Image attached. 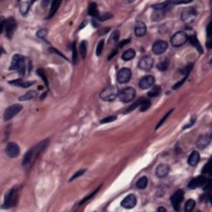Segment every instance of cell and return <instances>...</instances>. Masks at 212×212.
Wrapping results in <instances>:
<instances>
[{
    "mask_svg": "<svg viewBox=\"0 0 212 212\" xmlns=\"http://www.w3.org/2000/svg\"><path fill=\"white\" fill-rule=\"evenodd\" d=\"M168 47V44L165 41H157L153 46V52L156 55H161L164 53Z\"/></svg>",
    "mask_w": 212,
    "mask_h": 212,
    "instance_id": "15",
    "label": "cell"
},
{
    "mask_svg": "<svg viewBox=\"0 0 212 212\" xmlns=\"http://www.w3.org/2000/svg\"><path fill=\"white\" fill-rule=\"evenodd\" d=\"M136 205H137V197L133 194H130L121 201V205L126 209H132Z\"/></svg>",
    "mask_w": 212,
    "mask_h": 212,
    "instance_id": "12",
    "label": "cell"
},
{
    "mask_svg": "<svg viewBox=\"0 0 212 212\" xmlns=\"http://www.w3.org/2000/svg\"><path fill=\"white\" fill-rule=\"evenodd\" d=\"M148 180L147 177H142L141 178H139L138 182H136V186L139 189H145L148 186Z\"/></svg>",
    "mask_w": 212,
    "mask_h": 212,
    "instance_id": "26",
    "label": "cell"
},
{
    "mask_svg": "<svg viewBox=\"0 0 212 212\" xmlns=\"http://www.w3.org/2000/svg\"><path fill=\"white\" fill-rule=\"evenodd\" d=\"M157 210H158V211H164V212L166 211V209H165V208H163V207H159L158 209H157Z\"/></svg>",
    "mask_w": 212,
    "mask_h": 212,
    "instance_id": "48",
    "label": "cell"
},
{
    "mask_svg": "<svg viewBox=\"0 0 212 212\" xmlns=\"http://www.w3.org/2000/svg\"><path fill=\"white\" fill-rule=\"evenodd\" d=\"M210 135L205 134L200 137L196 142V147L199 149H204L210 144Z\"/></svg>",
    "mask_w": 212,
    "mask_h": 212,
    "instance_id": "20",
    "label": "cell"
},
{
    "mask_svg": "<svg viewBox=\"0 0 212 212\" xmlns=\"http://www.w3.org/2000/svg\"><path fill=\"white\" fill-rule=\"evenodd\" d=\"M30 8V3L29 2H22L20 3V7H19V9H20L21 14H23V16L27 15L29 11Z\"/></svg>",
    "mask_w": 212,
    "mask_h": 212,
    "instance_id": "28",
    "label": "cell"
},
{
    "mask_svg": "<svg viewBox=\"0 0 212 212\" xmlns=\"http://www.w3.org/2000/svg\"><path fill=\"white\" fill-rule=\"evenodd\" d=\"M84 171H85V170H80V171H76V172H75V175L72 176V177H71V179H70V182H71V181L75 180V178L79 177H80V176H81V175H83V174H84Z\"/></svg>",
    "mask_w": 212,
    "mask_h": 212,
    "instance_id": "40",
    "label": "cell"
},
{
    "mask_svg": "<svg viewBox=\"0 0 212 212\" xmlns=\"http://www.w3.org/2000/svg\"><path fill=\"white\" fill-rule=\"evenodd\" d=\"M195 205H196V201L192 200V199H190L185 204V211H192L194 208H195Z\"/></svg>",
    "mask_w": 212,
    "mask_h": 212,
    "instance_id": "33",
    "label": "cell"
},
{
    "mask_svg": "<svg viewBox=\"0 0 212 212\" xmlns=\"http://www.w3.org/2000/svg\"><path fill=\"white\" fill-rule=\"evenodd\" d=\"M88 13H89V15H90L93 18H95L97 19V17L99 16V10H98V6L95 3H90L89 4V8H88Z\"/></svg>",
    "mask_w": 212,
    "mask_h": 212,
    "instance_id": "22",
    "label": "cell"
},
{
    "mask_svg": "<svg viewBox=\"0 0 212 212\" xmlns=\"http://www.w3.org/2000/svg\"><path fill=\"white\" fill-rule=\"evenodd\" d=\"M19 153H20V148L16 143L12 142L8 144L6 147V153L8 157H12V158L18 157L19 155Z\"/></svg>",
    "mask_w": 212,
    "mask_h": 212,
    "instance_id": "13",
    "label": "cell"
},
{
    "mask_svg": "<svg viewBox=\"0 0 212 212\" xmlns=\"http://www.w3.org/2000/svg\"><path fill=\"white\" fill-rule=\"evenodd\" d=\"M171 111H172V110H171V111H170V112H168V113H167V114H166V115H165V116H164V117H163V118H162V120L160 121L159 123H157V128H156V129H157V128H159V127H161V125H162V123H163V122H164V121H165V120H166V119H167V117H168V116H169V114H171Z\"/></svg>",
    "mask_w": 212,
    "mask_h": 212,
    "instance_id": "42",
    "label": "cell"
},
{
    "mask_svg": "<svg viewBox=\"0 0 212 212\" xmlns=\"http://www.w3.org/2000/svg\"><path fill=\"white\" fill-rule=\"evenodd\" d=\"M196 15V11L194 8H189L184 10L182 14V19L185 22H192Z\"/></svg>",
    "mask_w": 212,
    "mask_h": 212,
    "instance_id": "17",
    "label": "cell"
},
{
    "mask_svg": "<svg viewBox=\"0 0 212 212\" xmlns=\"http://www.w3.org/2000/svg\"><path fill=\"white\" fill-rule=\"evenodd\" d=\"M35 82H32V81H23V80H16L9 81V84L16 85V86L23 87V88H28V87L32 85Z\"/></svg>",
    "mask_w": 212,
    "mask_h": 212,
    "instance_id": "23",
    "label": "cell"
},
{
    "mask_svg": "<svg viewBox=\"0 0 212 212\" xmlns=\"http://www.w3.org/2000/svg\"><path fill=\"white\" fill-rule=\"evenodd\" d=\"M132 76V72L128 68H122L117 75V80L120 84H125L129 81Z\"/></svg>",
    "mask_w": 212,
    "mask_h": 212,
    "instance_id": "11",
    "label": "cell"
},
{
    "mask_svg": "<svg viewBox=\"0 0 212 212\" xmlns=\"http://www.w3.org/2000/svg\"><path fill=\"white\" fill-rule=\"evenodd\" d=\"M11 71H18L19 75H23L26 71L25 58L22 55H14L12 58L11 65H10Z\"/></svg>",
    "mask_w": 212,
    "mask_h": 212,
    "instance_id": "2",
    "label": "cell"
},
{
    "mask_svg": "<svg viewBox=\"0 0 212 212\" xmlns=\"http://www.w3.org/2000/svg\"><path fill=\"white\" fill-rule=\"evenodd\" d=\"M199 161H200V153L197 151H193L188 157V164L190 166H194L198 163Z\"/></svg>",
    "mask_w": 212,
    "mask_h": 212,
    "instance_id": "21",
    "label": "cell"
},
{
    "mask_svg": "<svg viewBox=\"0 0 212 212\" xmlns=\"http://www.w3.org/2000/svg\"><path fill=\"white\" fill-rule=\"evenodd\" d=\"M135 56H136L135 51L133 50V49H128V50L125 51V52L123 53V55H122V59H123V61H125V62H128V61L132 60L133 58H134Z\"/></svg>",
    "mask_w": 212,
    "mask_h": 212,
    "instance_id": "24",
    "label": "cell"
},
{
    "mask_svg": "<svg viewBox=\"0 0 212 212\" xmlns=\"http://www.w3.org/2000/svg\"><path fill=\"white\" fill-rule=\"evenodd\" d=\"M19 187H13L10 191H8L6 196H5L4 203H3V207L4 208H11L14 207L17 205L18 198H19Z\"/></svg>",
    "mask_w": 212,
    "mask_h": 212,
    "instance_id": "3",
    "label": "cell"
},
{
    "mask_svg": "<svg viewBox=\"0 0 212 212\" xmlns=\"http://www.w3.org/2000/svg\"><path fill=\"white\" fill-rule=\"evenodd\" d=\"M207 183V178L205 177V176H198L196 177L193 178L191 180L187 187L189 189H196L198 187H202L205 186Z\"/></svg>",
    "mask_w": 212,
    "mask_h": 212,
    "instance_id": "10",
    "label": "cell"
},
{
    "mask_svg": "<svg viewBox=\"0 0 212 212\" xmlns=\"http://www.w3.org/2000/svg\"><path fill=\"white\" fill-rule=\"evenodd\" d=\"M119 90L116 86H110L105 88L101 93V99L104 101H113L119 95Z\"/></svg>",
    "mask_w": 212,
    "mask_h": 212,
    "instance_id": "4",
    "label": "cell"
},
{
    "mask_svg": "<svg viewBox=\"0 0 212 212\" xmlns=\"http://www.w3.org/2000/svg\"><path fill=\"white\" fill-rule=\"evenodd\" d=\"M112 17H113V15L110 14V13H103V14H99V16L97 17V19H98L99 21L103 22V21L108 20V19H111Z\"/></svg>",
    "mask_w": 212,
    "mask_h": 212,
    "instance_id": "35",
    "label": "cell"
},
{
    "mask_svg": "<svg viewBox=\"0 0 212 212\" xmlns=\"http://www.w3.org/2000/svg\"><path fill=\"white\" fill-rule=\"evenodd\" d=\"M36 96H37V92L33 91V90H31V91H28V93L25 94L24 95L19 97V101H30V100L35 98Z\"/></svg>",
    "mask_w": 212,
    "mask_h": 212,
    "instance_id": "29",
    "label": "cell"
},
{
    "mask_svg": "<svg viewBox=\"0 0 212 212\" xmlns=\"http://www.w3.org/2000/svg\"><path fill=\"white\" fill-rule=\"evenodd\" d=\"M190 42H191V44H192V46H195V47L196 48V50L198 51V52H200L201 53L203 52L202 47H201V44H200V42H199L198 40H197V38H196V37L195 35H193V36H192V37H190Z\"/></svg>",
    "mask_w": 212,
    "mask_h": 212,
    "instance_id": "27",
    "label": "cell"
},
{
    "mask_svg": "<svg viewBox=\"0 0 212 212\" xmlns=\"http://www.w3.org/2000/svg\"><path fill=\"white\" fill-rule=\"evenodd\" d=\"M134 32L137 37H144L147 32L146 24L141 21H138L135 24Z\"/></svg>",
    "mask_w": 212,
    "mask_h": 212,
    "instance_id": "19",
    "label": "cell"
},
{
    "mask_svg": "<svg viewBox=\"0 0 212 212\" xmlns=\"http://www.w3.org/2000/svg\"><path fill=\"white\" fill-rule=\"evenodd\" d=\"M169 171H170V167L168 165L162 163V164L157 166V169H156V175L159 178L166 177L169 174Z\"/></svg>",
    "mask_w": 212,
    "mask_h": 212,
    "instance_id": "18",
    "label": "cell"
},
{
    "mask_svg": "<svg viewBox=\"0 0 212 212\" xmlns=\"http://www.w3.org/2000/svg\"><path fill=\"white\" fill-rule=\"evenodd\" d=\"M48 144H49V139H46L36 144L34 147H32L23 157V166L27 169L29 168L32 165V163L35 162V160L37 159L39 154L47 147Z\"/></svg>",
    "mask_w": 212,
    "mask_h": 212,
    "instance_id": "1",
    "label": "cell"
},
{
    "mask_svg": "<svg viewBox=\"0 0 212 212\" xmlns=\"http://www.w3.org/2000/svg\"><path fill=\"white\" fill-rule=\"evenodd\" d=\"M80 53L82 59H84L87 53V41H82L80 44Z\"/></svg>",
    "mask_w": 212,
    "mask_h": 212,
    "instance_id": "31",
    "label": "cell"
},
{
    "mask_svg": "<svg viewBox=\"0 0 212 212\" xmlns=\"http://www.w3.org/2000/svg\"><path fill=\"white\" fill-rule=\"evenodd\" d=\"M154 83H155V79L153 75H146L140 80L139 85L141 89L146 90L153 87L154 85Z\"/></svg>",
    "mask_w": 212,
    "mask_h": 212,
    "instance_id": "14",
    "label": "cell"
},
{
    "mask_svg": "<svg viewBox=\"0 0 212 212\" xmlns=\"http://www.w3.org/2000/svg\"><path fill=\"white\" fill-rule=\"evenodd\" d=\"M201 172H202V173H209V172H210V162H208L207 164H205V166H204Z\"/></svg>",
    "mask_w": 212,
    "mask_h": 212,
    "instance_id": "44",
    "label": "cell"
},
{
    "mask_svg": "<svg viewBox=\"0 0 212 212\" xmlns=\"http://www.w3.org/2000/svg\"><path fill=\"white\" fill-rule=\"evenodd\" d=\"M5 32H6V36L8 38H12L14 36V32L17 29V23L14 18H9L5 21Z\"/></svg>",
    "mask_w": 212,
    "mask_h": 212,
    "instance_id": "9",
    "label": "cell"
},
{
    "mask_svg": "<svg viewBox=\"0 0 212 212\" xmlns=\"http://www.w3.org/2000/svg\"><path fill=\"white\" fill-rule=\"evenodd\" d=\"M37 37H40V38H45V37H46V30L45 29H41L40 31H38V32H37Z\"/></svg>",
    "mask_w": 212,
    "mask_h": 212,
    "instance_id": "41",
    "label": "cell"
},
{
    "mask_svg": "<svg viewBox=\"0 0 212 212\" xmlns=\"http://www.w3.org/2000/svg\"><path fill=\"white\" fill-rule=\"evenodd\" d=\"M169 66V61L168 59H163L161 62H159L158 64H157V69L161 71H165L167 70Z\"/></svg>",
    "mask_w": 212,
    "mask_h": 212,
    "instance_id": "32",
    "label": "cell"
},
{
    "mask_svg": "<svg viewBox=\"0 0 212 212\" xmlns=\"http://www.w3.org/2000/svg\"><path fill=\"white\" fill-rule=\"evenodd\" d=\"M119 31H115V32L113 33V35H112L111 38H113L114 42H116V41L119 40Z\"/></svg>",
    "mask_w": 212,
    "mask_h": 212,
    "instance_id": "45",
    "label": "cell"
},
{
    "mask_svg": "<svg viewBox=\"0 0 212 212\" xmlns=\"http://www.w3.org/2000/svg\"><path fill=\"white\" fill-rule=\"evenodd\" d=\"M23 110V106L19 104H15L6 109L4 112V119L5 120H10L14 117H15L19 114L21 110Z\"/></svg>",
    "mask_w": 212,
    "mask_h": 212,
    "instance_id": "7",
    "label": "cell"
},
{
    "mask_svg": "<svg viewBox=\"0 0 212 212\" xmlns=\"http://www.w3.org/2000/svg\"><path fill=\"white\" fill-rule=\"evenodd\" d=\"M101 186H100V187H98V188H97V189H96L95 191V192H92V193L90 194V196H87V197H85V198L83 199L82 201H80V205H82V204H84V202H86V201H89V200H90V199H91V198H93L94 196H95V194L97 193V192H98L99 189H100V188H101Z\"/></svg>",
    "mask_w": 212,
    "mask_h": 212,
    "instance_id": "37",
    "label": "cell"
},
{
    "mask_svg": "<svg viewBox=\"0 0 212 212\" xmlns=\"http://www.w3.org/2000/svg\"><path fill=\"white\" fill-rule=\"evenodd\" d=\"M183 198H184V192L182 190H177V192H174V194L171 196V203L173 205V208L175 210H179L180 209L181 203L182 202Z\"/></svg>",
    "mask_w": 212,
    "mask_h": 212,
    "instance_id": "8",
    "label": "cell"
},
{
    "mask_svg": "<svg viewBox=\"0 0 212 212\" xmlns=\"http://www.w3.org/2000/svg\"><path fill=\"white\" fill-rule=\"evenodd\" d=\"M37 73H38V75H40V76H41V77L42 78V79H43L44 82H45L46 84H47V79H46V75H45V74H44L43 71H42V70H38V71H37Z\"/></svg>",
    "mask_w": 212,
    "mask_h": 212,
    "instance_id": "43",
    "label": "cell"
},
{
    "mask_svg": "<svg viewBox=\"0 0 212 212\" xmlns=\"http://www.w3.org/2000/svg\"><path fill=\"white\" fill-rule=\"evenodd\" d=\"M104 45H105V41L104 40H101L99 41L98 45H97V48H96V55L101 56V53L103 52V49H104Z\"/></svg>",
    "mask_w": 212,
    "mask_h": 212,
    "instance_id": "36",
    "label": "cell"
},
{
    "mask_svg": "<svg viewBox=\"0 0 212 212\" xmlns=\"http://www.w3.org/2000/svg\"><path fill=\"white\" fill-rule=\"evenodd\" d=\"M161 91H162V89H161V87L159 85H153V88L148 93V95L151 97V98L157 97L161 94Z\"/></svg>",
    "mask_w": 212,
    "mask_h": 212,
    "instance_id": "25",
    "label": "cell"
},
{
    "mask_svg": "<svg viewBox=\"0 0 212 212\" xmlns=\"http://www.w3.org/2000/svg\"><path fill=\"white\" fill-rule=\"evenodd\" d=\"M188 40V36L184 32H177L171 37V43L174 47H179V46L184 45Z\"/></svg>",
    "mask_w": 212,
    "mask_h": 212,
    "instance_id": "6",
    "label": "cell"
},
{
    "mask_svg": "<svg viewBox=\"0 0 212 212\" xmlns=\"http://www.w3.org/2000/svg\"><path fill=\"white\" fill-rule=\"evenodd\" d=\"M72 59H73V63L75 64L76 61H77V53H76V46H75V42H74L72 45Z\"/></svg>",
    "mask_w": 212,
    "mask_h": 212,
    "instance_id": "38",
    "label": "cell"
},
{
    "mask_svg": "<svg viewBox=\"0 0 212 212\" xmlns=\"http://www.w3.org/2000/svg\"><path fill=\"white\" fill-rule=\"evenodd\" d=\"M206 32H207L208 37H210V36H211V32H210V23L208 24L207 28H206Z\"/></svg>",
    "mask_w": 212,
    "mask_h": 212,
    "instance_id": "46",
    "label": "cell"
},
{
    "mask_svg": "<svg viewBox=\"0 0 212 212\" xmlns=\"http://www.w3.org/2000/svg\"><path fill=\"white\" fill-rule=\"evenodd\" d=\"M119 101L123 103H128L133 101L136 96V90L132 87H128L122 90L119 93Z\"/></svg>",
    "mask_w": 212,
    "mask_h": 212,
    "instance_id": "5",
    "label": "cell"
},
{
    "mask_svg": "<svg viewBox=\"0 0 212 212\" xmlns=\"http://www.w3.org/2000/svg\"><path fill=\"white\" fill-rule=\"evenodd\" d=\"M60 5H61V2H60V1H54V2H52V6H51L50 14H49V16H48L49 19L55 15L56 12L57 11V9H58V8H59Z\"/></svg>",
    "mask_w": 212,
    "mask_h": 212,
    "instance_id": "30",
    "label": "cell"
},
{
    "mask_svg": "<svg viewBox=\"0 0 212 212\" xmlns=\"http://www.w3.org/2000/svg\"><path fill=\"white\" fill-rule=\"evenodd\" d=\"M153 59L151 57H143L139 63V67L143 71H149L153 66Z\"/></svg>",
    "mask_w": 212,
    "mask_h": 212,
    "instance_id": "16",
    "label": "cell"
},
{
    "mask_svg": "<svg viewBox=\"0 0 212 212\" xmlns=\"http://www.w3.org/2000/svg\"><path fill=\"white\" fill-rule=\"evenodd\" d=\"M128 41H129V40H127V41H126V40H124V41H121L120 43L119 44V47H123V45H124V44H127V43H128Z\"/></svg>",
    "mask_w": 212,
    "mask_h": 212,
    "instance_id": "47",
    "label": "cell"
},
{
    "mask_svg": "<svg viewBox=\"0 0 212 212\" xmlns=\"http://www.w3.org/2000/svg\"><path fill=\"white\" fill-rule=\"evenodd\" d=\"M117 117L116 116H110L107 117V118H105L104 119L101 121V123H110V122H114V121L116 120Z\"/></svg>",
    "mask_w": 212,
    "mask_h": 212,
    "instance_id": "39",
    "label": "cell"
},
{
    "mask_svg": "<svg viewBox=\"0 0 212 212\" xmlns=\"http://www.w3.org/2000/svg\"><path fill=\"white\" fill-rule=\"evenodd\" d=\"M151 105L150 101L147 100V99H143V101H142L141 105H140V111H146L147 110L149 109Z\"/></svg>",
    "mask_w": 212,
    "mask_h": 212,
    "instance_id": "34",
    "label": "cell"
}]
</instances>
